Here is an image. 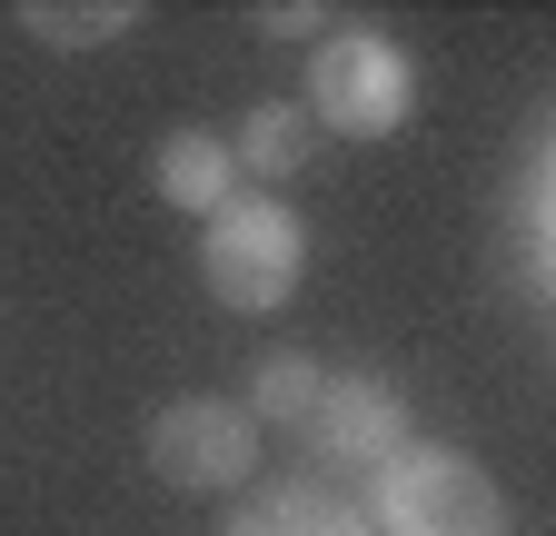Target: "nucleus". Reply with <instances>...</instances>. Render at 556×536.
Segmentation results:
<instances>
[{"mask_svg": "<svg viewBox=\"0 0 556 536\" xmlns=\"http://www.w3.org/2000/svg\"><path fill=\"white\" fill-rule=\"evenodd\" d=\"M299 110H308V129H338V140H397L417 119V60L368 21H338V30H318Z\"/></svg>", "mask_w": 556, "mask_h": 536, "instance_id": "nucleus-1", "label": "nucleus"}, {"mask_svg": "<svg viewBox=\"0 0 556 536\" xmlns=\"http://www.w3.org/2000/svg\"><path fill=\"white\" fill-rule=\"evenodd\" d=\"M378 536H507V487L467 447H397L378 467Z\"/></svg>", "mask_w": 556, "mask_h": 536, "instance_id": "nucleus-3", "label": "nucleus"}, {"mask_svg": "<svg viewBox=\"0 0 556 536\" xmlns=\"http://www.w3.org/2000/svg\"><path fill=\"white\" fill-rule=\"evenodd\" d=\"M308 150H318V129H308V110H299V100H258V110L239 119V140H229L239 179H299V169H308Z\"/></svg>", "mask_w": 556, "mask_h": 536, "instance_id": "nucleus-8", "label": "nucleus"}, {"mask_svg": "<svg viewBox=\"0 0 556 536\" xmlns=\"http://www.w3.org/2000/svg\"><path fill=\"white\" fill-rule=\"evenodd\" d=\"M150 467L189 497H229L258 477V418L239 397H169L150 418Z\"/></svg>", "mask_w": 556, "mask_h": 536, "instance_id": "nucleus-4", "label": "nucleus"}, {"mask_svg": "<svg viewBox=\"0 0 556 536\" xmlns=\"http://www.w3.org/2000/svg\"><path fill=\"white\" fill-rule=\"evenodd\" d=\"M318 378H328V368H318L308 348H278V358L249 378V397H239V408H249L258 427H299V418L318 408Z\"/></svg>", "mask_w": 556, "mask_h": 536, "instance_id": "nucleus-9", "label": "nucleus"}, {"mask_svg": "<svg viewBox=\"0 0 556 536\" xmlns=\"http://www.w3.org/2000/svg\"><path fill=\"white\" fill-rule=\"evenodd\" d=\"M21 30L50 50H100L119 30H139V0H90V11H60V0H21Z\"/></svg>", "mask_w": 556, "mask_h": 536, "instance_id": "nucleus-10", "label": "nucleus"}, {"mask_svg": "<svg viewBox=\"0 0 556 536\" xmlns=\"http://www.w3.org/2000/svg\"><path fill=\"white\" fill-rule=\"evenodd\" d=\"M199 279L239 318L289 308L299 279H308V219L289 209V199H229L219 219H199Z\"/></svg>", "mask_w": 556, "mask_h": 536, "instance_id": "nucleus-2", "label": "nucleus"}, {"mask_svg": "<svg viewBox=\"0 0 556 536\" xmlns=\"http://www.w3.org/2000/svg\"><path fill=\"white\" fill-rule=\"evenodd\" d=\"M150 189L169 199V209H189V219H219L239 199V159H229L219 129H169L160 159H150Z\"/></svg>", "mask_w": 556, "mask_h": 536, "instance_id": "nucleus-6", "label": "nucleus"}, {"mask_svg": "<svg viewBox=\"0 0 556 536\" xmlns=\"http://www.w3.org/2000/svg\"><path fill=\"white\" fill-rule=\"evenodd\" d=\"M219 536H378V526H368V507H348V497L289 477V487H258Z\"/></svg>", "mask_w": 556, "mask_h": 536, "instance_id": "nucleus-7", "label": "nucleus"}, {"mask_svg": "<svg viewBox=\"0 0 556 536\" xmlns=\"http://www.w3.org/2000/svg\"><path fill=\"white\" fill-rule=\"evenodd\" d=\"M299 427H308V447H318L328 467H388V457L407 447V397H397V378L328 368V378H318V408H308Z\"/></svg>", "mask_w": 556, "mask_h": 536, "instance_id": "nucleus-5", "label": "nucleus"}]
</instances>
